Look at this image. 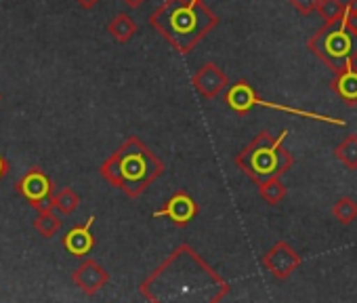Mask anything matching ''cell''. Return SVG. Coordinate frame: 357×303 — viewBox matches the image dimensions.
<instances>
[{
    "label": "cell",
    "instance_id": "cell-1",
    "mask_svg": "<svg viewBox=\"0 0 357 303\" xmlns=\"http://www.w3.org/2000/svg\"><path fill=\"white\" fill-rule=\"evenodd\" d=\"M231 284L192 244H178L139 284L143 299L151 303H219Z\"/></svg>",
    "mask_w": 357,
    "mask_h": 303
},
{
    "label": "cell",
    "instance_id": "cell-2",
    "mask_svg": "<svg viewBox=\"0 0 357 303\" xmlns=\"http://www.w3.org/2000/svg\"><path fill=\"white\" fill-rule=\"evenodd\" d=\"M147 22L181 55H190L219 26L217 13L204 0H164Z\"/></svg>",
    "mask_w": 357,
    "mask_h": 303
},
{
    "label": "cell",
    "instance_id": "cell-3",
    "mask_svg": "<svg viewBox=\"0 0 357 303\" xmlns=\"http://www.w3.org/2000/svg\"><path fill=\"white\" fill-rule=\"evenodd\" d=\"M164 163L137 135H128L124 143L99 167L101 177L109 186L120 188L128 198H139L145 194L147 188L164 175Z\"/></svg>",
    "mask_w": 357,
    "mask_h": 303
},
{
    "label": "cell",
    "instance_id": "cell-4",
    "mask_svg": "<svg viewBox=\"0 0 357 303\" xmlns=\"http://www.w3.org/2000/svg\"><path fill=\"white\" fill-rule=\"evenodd\" d=\"M286 137H288L286 128L278 137H273L271 131L257 133L255 139L240 152V154H236L234 158L236 167L248 179H252L255 186L263 179L286 175L294 165L292 152L284 147Z\"/></svg>",
    "mask_w": 357,
    "mask_h": 303
},
{
    "label": "cell",
    "instance_id": "cell-5",
    "mask_svg": "<svg viewBox=\"0 0 357 303\" xmlns=\"http://www.w3.org/2000/svg\"><path fill=\"white\" fill-rule=\"evenodd\" d=\"M307 49L334 74L357 61V26L342 15L336 24H324L307 40Z\"/></svg>",
    "mask_w": 357,
    "mask_h": 303
},
{
    "label": "cell",
    "instance_id": "cell-6",
    "mask_svg": "<svg viewBox=\"0 0 357 303\" xmlns=\"http://www.w3.org/2000/svg\"><path fill=\"white\" fill-rule=\"evenodd\" d=\"M225 103L240 116H246L252 108H267V110H278V112H284V114H294V116H301V118H307V120H315V122H326V124H332V126H347L344 120L340 118H334V116H328V114H317V112H309V110H301V108H292V105H282V103H275V101H267L263 99L257 89L246 80V78H240L238 82L229 84V89L225 91Z\"/></svg>",
    "mask_w": 357,
    "mask_h": 303
},
{
    "label": "cell",
    "instance_id": "cell-7",
    "mask_svg": "<svg viewBox=\"0 0 357 303\" xmlns=\"http://www.w3.org/2000/svg\"><path fill=\"white\" fill-rule=\"evenodd\" d=\"M15 190H17V192H20L36 211L53 209V207H51V200H53V194H55L53 182H51V177H49L43 169H38V167L30 169V171L17 182Z\"/></svg>",
    "mask_w": 357,
    "mask_h": 303
},
{
    "label": "cell",
    "instance_id": "cell-8",
    "mask_svg": "<svg viewBox=\"0 0 357 303\" xmlns=\"http://www.w3.org/2000/svg\"><path fill=\"white\" fill-rule=\"evenodd\" d=\"M200 213V205L196 202V198L185 192V190H176L166 202L162 209L153 211L151 217L153 219H160V217H166L172 226L176 228H185L190 226Z\"/></svg>",
    "mask_w": 357,
    "mask_h": 303
},
{
    "label": "cell",
    "instance_id": "cell-9",
    "mask_svg": "<svg viewBox=\"0 0 357 303\" xmlns=\"http://www.w3.org/2000/svg\"><path fill=\"white\" fill-rule=\"evenodd\" d=\"M263 267L278 280H286L290 278L303 263L301 255L286 242V240H278L265 255H263Z\"/></svg>",
    "mask_w": 357,
    "mask_h": 303
},
{
    "label": "cell",
    "instance_id": "cell-10",
    "mask_svg": "<svg viewBox=\"0 0 357 303\" xmlns=\"http://www.w3.org/2000/svg\"><path fill=\"white\" fill-rule=\"evenodd\" d=\"M194 89L198 91V95L202 99H217L219 95H225V91L229 89V78L225 74V70L215 64V61H206L192 78Z\"/></svg>",
    "mask_w": 357,
    "mask_h": 303
},
{
    "label": "cell",
    "instance_id": "cell-11",
    "mask_svg": "<svg viewBox=\"0 0 357 303\" xmlns=\"http://www.w3.org/2000/svg\"><path fill=\"white\" fill-rule=\"evenodd\" d=\"M72 282L89 297L99 293L109 282V272L95 259H84L72 274Z\"/></svg>",
    "mask_w": 357,
    "mask_h": 303
},
{
    "label": "cell",
    "instance_id": "cell-12",
    "mask_svg": "<svg viewBox=\"0 0 357 303\" xmlns=\"http://www.w3.org/2000/svg\"><path fill=\"white\" fill-rule=\"evenodd\" d=\"M93 223H95V215H91L82 226H74L70 232H66L63 236V249L74 255V257H86L93 246H95V236H93Z\"/></svg>",
    "mask_w": 357,
    "mask_h": 303
},
{
    "label": "cell",
    "instance_id": "cell-13",
    "mask_svg": "<svg viewBox=\"0 0 357 303\" xmlns=\"http://www.w3.org/2000/svg\"><path fill=\"white\" fill-rule=\"evenodd\" d=\"M332 91L349 108H353L357 103V68H355V64L349 66L347 70H342L340 74H334V78H332Z\"/></svg>",
    "mask_w": 357,
    "mask_h": 303
},
{
    "label": "cell",
    "instance_id": "cell-14",
    "mask_svg": "<svg viewBox=\"0 0 357 303\" xmlns=\"http://www.w3.org/2000/svg\"><path fill=\"white\" fill-rule=\"evenodd\" d=\"M107 34H109L116 43L124 45V43H128V40L137 34V24H135V20H132L128 13H118V15L107 24Z\"/></svg>",
    "mask_w": 357,
    "mask_h": 303
},
{
    "label": "cell",
    "instance_id": "cell-15",
    "mask_svg": "<svg viewBox=\"0 0 357 303\" xmlns=\"http://www.w3.org/2000/svg\"><path fill=\"white\" fill-rule=\"evenodd\" d=\"M334 158L342 163L344 169L357 171V135H347L336 147H334Z\"/></svg>",
    "mask_w": 357,
    "mask_h": 303
},
{
    "label": "cell",
    "instance_id": "cell-16",
    "mask_svg": "<svg viewBox=\"0 0 357 303\" xmlns=\"http://www.w3.org/2000/svg\"><path fill=\"white\" fill-rule=\"evenodd\" d=\"M257 188H259L261 198H263L267 205H271V207L280 205V202L286 198V192H288V188L284 186L282 177H269V179H263V182H259V184H257Z\"/></svg>",
    "mask_w": 357,
    "mask_h": 303
},
{
    "label": "cell",
    "instance_id": "cell-17",
    "mask_svg": "<svg viewBox=\"0 0 357 303\" xmlns=\"http://www.w3.org/2000/svg\"><path fill=\"white\" fill-rule=\"evenodd\" d=\"M51 207L59 213V215H72L78 207H80V196L72 190V188H63L59 192L53 194Z\"/></svg>",
    "mask_w": 357,
    "mask_h": 303
},
{
    "label": "cell",
    "instance_id": "cell-18",
    "mask_svg": "<svg viewBox=\"0 0 357 303\" xmlns=\"http://www.w3.org/2000/svg\"><path fill=\"white\" fill-rule=\"evenodd\" d=\"M34 228L43 238H53L61 230V219L59 215H55V209H45V211H38Z\"/></svg>",
    "mask_w": 357,
    "mask_h": 303
},
{
    "label": "cell",
    "instance_id": "cell-19",
    "mask_svg": "<svg viewBox=\"0 0 357 303\" xmlns=\"http://www.w3.org/2000/svg\"><path fill=\"white\" fill-rule=\"evenodd\" d=\"M332 217L342 226H351L357 219V202L351 196H340L332 205Z\"/></svg>",
    "mask_w": 357,
    "mask_h": 303
},
{
    "label": "cell",
    "instance_id": "cell-20",
    "mask_svg": "<svg viewBox=\"0 0 357 303\" xmlns=\"http://www.w3.org/2000/svg\"><path fill=\"white\" fill-rule=\"evenodd\" d=\"M344 9H347V3H342V0H321L317 13L321 15L324 24H336L344 15Z\"/></svg>",
    "mask_w": 357,
    "mask_h": 303
},
{
    "label": "cell",
    "instance_id": "cell-21",
    "mask_svg": "<svg viewBox=\"0 0 357 303\" xmlns=\"http://www.w3.org/2000/svg\"><path fill=\"white\" fill-rule=\"evenodd\" d=\"M288 3H290L301 15L309 17V15H313V13L317 11V7H319L321 0H288Z\"/></svg>",
    "mask_w": 357,
    "mask_h": 303
},
{
    "label": "cell",
    "instance_id": "cell-22",
    "mask_svg": "<svg viewBox=\"0 0 357 303\" xmlns=\"http://www.w3.org/2000/svg\"><path fill=\"white\" fill-rule=\"evenodd\" d=\"M344 15L357 26V0H349V3H347V9H344Z\"/></svg>",
    "mask_w": 357,
    "mask_h": 303
},
{
    "label": "cell",
    "instance_id": "cell-23",
    "mask_svg": "<svg viewBox=\"0 0 357 303\" xmlns=\"http://www.w3.org/2000/svg\"><path fill=\"white\" fill-rule=\"evenodd\" d=\"M76 3L82 7V9H86V11H91V9H95L99 3H101V0H76Z\"/></svg>",
    "mask_w": 357,
    "mask_h": 303
},
{
    "label": "cell",
    "instance_id": "cell-24",
    "mask_svg": "<svg viewBox=\"0 0 357 303\" xmlns=\"http://www.w3.org/2000/svg\"><path fill=\"white\" fill-rule=\"evenodd\" d=\"M7 171H9V163H7V158L0 154V182H3V177L7 175Z\"/></svg>",
    "mask_w": 357,
    "mask_h": 303
},
{
    "label": "cell",
    "instance_id": "cell-25",
    "mask_svg": "<svg viewBox=\"0 0 357 303\" xmlns=\"http://www.w3.org/2000/svg\"><path fill=\"white\" fill-rule=\"evenodd\" d=\"M122 3H124L126 7H130V9H139V7L145 3V0H122Z\"/></svg>",
    "mask_w": 357,
    "mask_h": 303
},
{
    "label": "cell",
    "instance_id": "cell-26",
    "mask_svg": "<svg viewBox=\"0 0 357 303\" xmlns=\"http://www.w3.org/2000/svg\"><path fill=\"white\" fill-rule=\"evenodd\" d=\"M0 99H3V97H0Z\"/></svg>",
    "mask_w": 357,
    "mask_h": 303
}]
</instances>
